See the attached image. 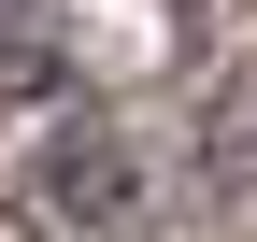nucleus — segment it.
Wrapping results in <instances>:
<instances>
[{
	"mask_svg": "<svg viewBox=\"0 0 257 242\" xmlns=\"http://www.w3.org/2000/svg\"><path fill=\"white\" fill-rule=\"evenodd\" d=\"M43 214L72 228V242H143V171H128V142L86 100L43 114Z\"/></svg>",
	"mask_w": 257,
	"mask_h": 242,
	"instance_id": "1",
	"label": "nucleus"
}]
</instances>
